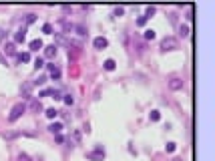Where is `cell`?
Listing matches in <instances>:
<instances>
[{
  "mask_svg": "<svg viewBox=\"0 0 215 161\" xmlns=\"http://www.w3.org/2000/svg\"><path fill=\"white\" fill-rule=\"evenodd\" d=\"M26 109H28V107L24 105V103H16V105L12 107V109H10V115H8V121L10 123H14V121H16V119H20L22 115L26 113Z\"/></svg>",
  "mask_w": 215,
  "mask_h": 161,
  "instance_id": "cell-1",
  "label": "cell"
},
{
  "mask_svg": "<svg viewBox=\"0 0 215 161\" xmlns=\"http://www.w3.org/2000/svg\"><path fill=\"white\" fill-rule=\"evenodd\" d=\"M175 48H179V40L175 36H165L163 40H161V51H175Z\"/></svg>",
  "mask_w": 215,
  "mask_h": 161,
  "instance_id": "cell-2",
  "label": "cell"
},
{
  "mask_svg": "<svg viewBox=\"0 0 215 161\" xmlns=\"http://www.w3.org/2000/svg\"><path fill=\"white\" fill-rule=\"evenodd\" d=\"M87 159H91V161H103V159H105V149H103L101 145H97L91 153H87Z\"/></svg>",
  "mask_w": 215,
  "mask_h": 161,
  "instance_id": "cell-3",
  "label": "cell"
},
{
  "mask_svg": "<svg viewBox=\"0 0 215 161\" xmlns=\"http://www.w3.org/2000/svg\"><path fill=\"white\" fill-rule=\"evenodd\" d=\"M38 97H52V99H63V95H60V91H56V89H44V91H40L38 93Z\"/></svg>",
  "mask_w": 215,
  "mask_h": 161,
  "instance_id": "cell-4",
  "label": "cell"
},
{
  "mask_svg": "<svg viewBox=\"0 0 215 161\" xmlns=\"http://www.w3.org/2000/svg\"><path fill=\"white\" fill-rule=\"evenodd\" d=\"M93 47L97 48V51H103V48H107V47H109V40H107L105 36H97V38L93 40Z\"/></svg>",
  "mask_w": 215,
  "mask_h": 161,
  "instance_id": "cell-5",
  "label": "cell"
},
{
  "mask_svg": "<svg viewBox=\"0 0 215 161\" xmlns=\"http://www.w3.org/2000/svg\"><path fill=\"white\" fill-rule=\"evenodd\" d=\"M169 89H171V91H179V89H183V79H179V76L171 79V80H169Z\"/></svg>",
  "mask_w": 215,
  "mask_h": 161,
  "instance_id": "cell-6",
  "label": "cell"
},
{
  "mask_svg": "<svg viewBox=\"0 0 215 161\" xmlns=\"http://www.w3.org/2000/svg\"><path fill=\"white\" fill-rule=\"evenodd\" d=\"M32 83H24V85H22V97L24 99H32V95H30V91H32Z\"/></svg>",
  "mask_w": 215,
  "mask_h": 161,
  "instance_id": "cell-7",
  "label": "cell"
},
{
  "mask_svg": "<svg viewBox=\"0 0 215 161\" xmlns=\"http://www.w3.org/2000/svg\"><path fill=\"white\" fill-rule=\"evenodd\" d=\"M44 56H47V59H55L56 56V44H51V47L44 48Z\"/></svg>",
  "mask_w": 215,
  "mask_h": 161,
  "instance_id": "cell-8",
  "label": "cell"
},
{
  "mask_svg": "<svg viewBox=\"0 0 215 161\" xmlns=\"http://www.w3.org/2000/svg\"><path fill=\"white\" fill-rule=\"evenodd\" d=\"M24 38H26V28H20L14 34V40H16V43H24Z\"/></svg>",
  "mask_w": 215,
  "mask_h": 161,
  "instance_id": "cell-9",
  "label": "cell"
},
{
  "mask_svg": "<svg viewBox=\"0 0 215 161\" xmlns=\"http://www.w3.org/2000/svg\"><path fill=\"white\" fill-rule=\"evenodd\" d=\"M30 109H32L34 113H40V111H42L40 101H36V99H30Z\"/></svg>",
  "mask_w": 215,
  "mask_h": 161,
  "instance_id": "cell-10",
  "label": "cell"
},
{
  "mask_svg": "<svg viewBox=\"0 0 215 161\" xmlns=\"http://www.w3.org/2000/svg\"><path fill=\"white\" fill-rule=\"evenodd\" d=\"M48 131H51V133H55V135H59V133L63 131V123H51Z\"/></svg>",
  "mask_w": 215,
  "mask_h": 161,
  "instance_id": "cell-11",
  "label": "cell"
},
{
  "mask_svg": "<svg viewBox=\"0 0 215 161\" xmlns=\"http://www.w3.org/2000/svg\"><path fill=\"white\" fill-rule=\"evenodd\" d=\"M40 48H42V40H40V38L30 40V51H40Z\"/></svg>",
  "mask_w": 215,
  "mask_h": 161,
  "instance_id": "cell-12",
  "label": "cell"
},
{
  "mask_svg": "<svg viewBox=\"0 0 215 161\" xmlns=\"http://www.w3.org/2000/svg\"><path fill=\"white\" fill-rule=\"evenodd\" d=\"M103 67H105V71H115V67H117V63H115L113 59H107L105 63H103Z\"/></svg>",
  "mask_w": 215,
  "mask_h": 161,
  "instance_id": "cell-13",
  "label": "cell"
},
{
  "mask_svg": "<svg viewBox=\"0 0 215 161\" xmlns=\"http://www.w3.org/2000/svg\"><path fill=\"white\" fill-rule=\"evenodd\" d=\"M44 115H47L48 119H56V115H59V111H56L55 107H52V109H47V111H44Z\"/></svg>",
  "mask_w": 215,
  "mask_h": 161,
  "instance_id": "cell-14",
  "label": "cell"
},
{
  "mask_svg": "<svg viewBox=\"0 0 215 161\" xmlns=\"http://www.w3.org/2000/svg\"><path fill=\"white\" fill-rule=\"evenodd\" d=\"M179 34H181V36H189V26L181 24V26H179Z\"/></svg>",
  "mask_w": 215,
  "mask_h": 161,
  "instance_id": "cell-15",
  "label": "cell"
},
{
  "mask_svg": "<svg viewBox=\"0 0 215 161\" xmlns=\"http://www.w3.org/2000/svg\"><path fill=\"white\" fill-rule=\"evenodd\" d=\"M153 38H155V30L147 28V30H145V40H153Z\"/></svg>",
  "mask_w": 215,
  "mask_h": 161,
  "instance_id": "cell-16",
  "label": "cell"
},
{
  "mask_svg": "<svg viewBox=\"0 0 215 161\" xmlns=\"http://www.w3.org/2000/svg\"><path fill=\"white\" fill-rule=\"evenodd\" d=\"M149 119L155 123V121H159V119H161V113H159V111H151V113H149Z\"/></svg>",
  "mask_w": 215,
  "mask_h": 161,
  "instance_id": "cell-17",
  "label": "cell"
},
{
  "mask_svg": "<svg viewBox=\"0 0 215 161\" xmlns=\"http://www.w3.org/2000/svg\"><path fill=\"white\" fill-rule=\"evenodd\" d=\"M4 51H6V55H14V52H16V48H14V44H12V43H6Z\"/></svg>",
  "mask_w": 215,
  "mask_h": 161,
  "instance_id": "cell-18",
  "label": "cell"
},
{
  "mask_svg": "<svg viewBox=\"0 0 215 161\" xmlns=\"http://www.w3.org/2000/svg\"><path fill=\"white\" fill-rule=\"evenodd\" d=\"M18 60H20V63H28L30 60V52H20V55H18Z\"/></svg>",
  "mask_w": 215,
  "mask_h": 161,
  "instance_id": "cell-19",
  "label": "cell"
},
{
  "mask_svg": "<svg viewBox=\"0 0 215 161\" xmlns=\"http://www.w3.org/2000/svg\"><path fill=\"white\" fill-rule=\"evenodd\" d=\"M75 30H76V34H79V36H84V34H87V28H84L83 24H76Z\"/></svg>",
  "mask_w": 215,
  "mask_h": 161,
  "instance_id": "cell-20",
  "label": "cell"
},
{
  "mask_svg": "<svg viewBox=\"0 0 215 161\" xmlns=\"http://www.w3.org/2000/svg\"><path fill=\"white\" fill-rule=\"evenodd\" d=\"M175 149H177V143H173V141H171V143H167V145H165V151H167V153H173Z\"/></svg>",
  "mask_w": 215,
  "mask_h": 161,
  "instance_id": "cell-21",
  "label": "cell"
},
{
  "mask_svg": "<svg viewBox=\"0 0 215 161\" xmlns=\"http://www.w3.org/2000/svg\"><path fill=\"white\" fill-rule=\"evenodd\" d=\"M52 30H55V28H52V24H48V22H47V24H42V32H44V34H52Z\"/></svg>",
  "mask_w": 215,
  "mask_h": 161,
  "instance_id": "cell-22",
  "label": "cell"
},
{
  "mask_svg": "<svg viewBox=\"0 0 215 161\" xmlns=\"http://www.w3.org/2000/svg\"><path fill=\"white\" fill-rule=\"evenodd\" d=\"M51 76H52V79H60V68L55 67V68L51 71Z\"/></svg>",
  "mask_w": 215,
  "mask_h": 161,
  "instance_id": "cell-23",
  "label": "cell"
},
{
  "mask_svg": "<svg viewBox=\"0 0 215 161\" xmlns=\"http://www.w3.org/2000/svg\"><path fill=\"white\" fill-rule=\"evenodd\" d=\"M34 67H36V68H42V67H44V59H40V56H38V59L34 60Z\"/></svg>",
  "mask_w": 215,
  "mask_h": 161,
  "instance_id": "cell-24",
  "label": "cell"
},
{
  "mask_svg": "<svg viewBox=\"0 0 215 161\" xmlns=\"http://www.w3.org/2000/svg\"><path fill=\"white\" fill-rule=\"evenodd\" d=\"M16 159H18V161H32L28 155H26V153H18V157H16Z\"/></svg>",
  "mask_w": 215,
  "mask_h": 161,
  "instance_id": "cell-25",
  "label": "cell"
},
{
  "mask_svg": "<svg viewBox=\"0 0 215 161\" xmlns=\"http://www.w3.org/2000/svg\"><path fill=\"white\" fill-rule=\"evenodd\" d=\"M63 101L67 103V105H72V103H75V99H72L71 95H64V97H63Z\"/></svg>",
  "mask_w": 215,
  "mask_h": 161,
  "instance_id": "cell-26",
  "label": "cell"
},
{
  "mask_svg": "<svg viewBox=\"0 0 215 161\" xmlns=\"http://www.w3.org/2000/svg\"><path fill=\"white\" fill-rule=\"evenodd\" d=\"M44 80H47V79H44V76H38V79H36V80H34V83H32V85H36V87H38V85H44Z\"/></svg>",
  "mask_w": 215,
  "mask_h": 161,
  "instance_id": "cell-27",
  "label": "cell"
},
{
  "mask_svg": "<svg viewBox=\"0 0 215 161\" xmlns=\"http://www.w3.org/2000/svg\"><path fill=\"white\" fill-rule=\"evenodd\" d=\"M34 20H36V14H28V16H26V22H28V24H32Z\"/></svg>",
  "mask_w": 215,
  "mask_h": 161,
  "instance_id": "cell-28",
  "label": "cell"
},
{
  "mask_svg": "<svg viewBox=\"0 0 215 161\" xmlns=\"http://www.w3.org/2000/svg\"><path fill=\"white\" fill-rule=\"evenodd\" d=\"M145 22H147V16H139V18H137V24H139V26H143Z\"/></svg>",
  "mask_w": 215,
  "mask_h": 161,
  "instance_id": "cell-29",
  "label": "cell"
},
{
  "mask_svg": "<svg viewBox=\"0 0 215 161\" xmlns=\"http://www.w3.org/2000/svg\"><path fill=\"white\" fill-rule=\"evenodd\" d=\"M72 139H75V143H80V133L75 131V133H72Z\"/></svg>",
  "mask_w": 215,
  "mask_h": 161,
  "instance_id": "cell-30",
  "label": "cell"
},
{
  "mask_svg": "<svg viewBox=\"0 0 215 161\" xmlns=\"http://www.w3.org/2000/svg\"><path fill=\"white\" fill-rule=\"evenodd\" d=\"M153 14H155V8H153V6H151V8H147V14H145V16H147V18H151Z\"/></svg>",
  "mask_w": 215,
  "mask_h": 161,
  "instance_id": "cell-31",
  "label": "cell"
},
{
  "mask_svg": "<svg viewBox=\"0 0 215 161\" xmlns=\"http://www.w3.org/2000/svg\"><path fill=\"white\" fill-rule=\"evenodd\" d=\"M55 141H56V143H64V137L59 133V135H55Z\"/></svg>",
  "mask_w": 215,
  "mask_h": 161,
  "instance_id": "cell-32",
  "label": "cell"
},
{
  "mask_svg": "<svg viewBox=\"0 0 215 161\" xmlns=\"http://www.w3.org/2000/svg\"><path fill=\"white\" fill-rule=\"evenodd\" d=\"M6 36V32H4V30H2V28H0V40H2V38H4Z\"/></svg>",
  "mask_w": 215,
  "mask_h": 161,
  "instance_id": "cell-33",
  "label": "cell"
},
{
  "mask_svg": "<svg viewBox=\"0 0 215 161\" xmlns=\"http://www.w3.org/2000/svg\"><path fill=\"white\" fill-rule=\"evenodd\" d=\"M0 63H4V64H6V59H4L2 55H0Z\"/></svg>",
  "mask_w": 215,
  "mask_h": 161,
  "instance_id": "cell-34",
  "label": "cell"
},
{
  "mask_svg": "<svg viewBox=\"0 0 215 161\" xmlns=\"http://www.w3.org/2000/svg\"><path fill=\"white\" fill-rule=\"evenodd\" d=\"M173 161H181V159H179V157H175V159H173Z\"/></svg>",
  "mask_w": 215,
  "mask_h": 161,
  "instance_id": "cell-35",
  "label": "cell"
}]
</instances>
